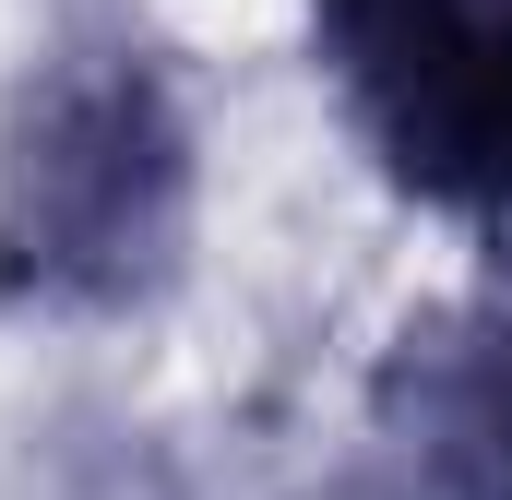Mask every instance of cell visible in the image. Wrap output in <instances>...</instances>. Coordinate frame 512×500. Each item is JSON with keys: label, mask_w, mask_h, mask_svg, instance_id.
Masks as SVG:
<instances>
[{"label": "cell", "mask_w": 512, "mask_h": 500, "mask_svg": "<svg viewBox=\"0 0 512 500\" xmlns=\"http://www.w3.org/2000/svg\"><path fill=\"white\" fill-rule=\"evenodd\" d=\"M370 453L393 500H512V298L429 310L382 358Z\"/></svg>", "instance_id": "cell-3"}, {"label": "cell", "mask_w": 512, "mask_h": 500, "mask_svg": "<svg viewBox=\"0 0 512 500\" xmlns=\"http://www.w3.org/2000/svg\"><path fill=\"white\" fill-rule=\"evenodd\" d=\"M489 227H501V239H512V179H501V203H489Z\"/></svg>", "instance_id": "cell-4"}, {"label": "cell", "mask_w": 512, "mask_h": 500, "mask_svg": "<svg viewBox=\"0 0 512 500\" xmlns=\"http://www.w3.org/2000/svg\"><path fill=\"white\" fill-rule=\"evenodd\" d=\"M191 239V131L155 60L72 48L0 143V298L120 310Z\"/></svg>", "instance_id": "cell-1"}, {"label": "cell", "mask_w": 512, "mask_h": 500, "mask_svg": "<svg viewBox=\"0 0 512 500\" xmlns=\"http://www.w3.org/2000/svg\"><path fill=\"white\" fill-rule=\"evenodd\" d=\"M382 167L429 203H501L512 179V0H310Z\"/></svg>", "instance_id": "cell-2"}]
</instances>
